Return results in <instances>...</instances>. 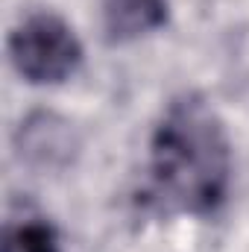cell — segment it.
Listing matches in <instances>:
<instances>
[{
	"mask_svg": "<svg viewBox=\"0 0 249 252\" xmlns=\"http://www.w3.org/2000/svg\"><path fill=\"white\" fill-rule=\"evenodd\" d=\"M232 188V144L226 124L199 94L167 103L150 138L147 193L167 214L208 217Z\"/></svg>",
	"mask_w": 249,
	"mask_h": 252,
	"instance_id": "1",
	"label": "cell"
},
{
	"mask_svg": "<svg viewBox=\"0 0 249 252\" xmlns=\"http://www.w3.org/2000/svg\"><path fill=\"white\" fill-rule=\"evenodd\" d=\"M9 59L27 82L59 85L82 64V44L64 18L53 12H35L12 30Z\"/></svg>",
	"mask_w": 249,
	"mask_h": 252,
	"instance_id": "2",
	"label": "cell"
},
{
	"mask_svg": "<svg viewBox=\"0 0 249 252\" xmlns=\"http://www.w3.org/2000/svg\"><path fill=\"white\" fill-rule=\"evenodd\" d=\"M21 156L38 167H64L76 153V135L56 115H32L21 124Z\"/></svg>",
	"mask_w": 249,
	"mask_h": 252,
	"instance_id": "3",
	"label": "cell"
},
{
	"mask_svg": "<svg viewBox=\"0 0 249 252\" xmlns=\"http://www.w3.org/2000/svg\"><path fill=\"white\" fill-rule=\"evenodd\" d=\"M100 6L112 44L138 41L161 30L170 18V0H100Z\"/></svg>",
	"mask_w": 249,
	"mask_h": 252,
	"instance_id": "4",
	"label": "cell"
},
{
	"mask_svg": "<svg viewBox=\"0 0 249 252\" xmlns=\"http://www.w3.org/2000/svg\"><path fill=\"white\" fill-rule=\"evenodd\" d=\"M3 252H62L59 232L44 217H24L3 232Z\"/></svg>",
	"mask_w": 249,
	"mask_h": 252,
	"instance_id": "5",
	"label": "cell"
}]
</instances>
